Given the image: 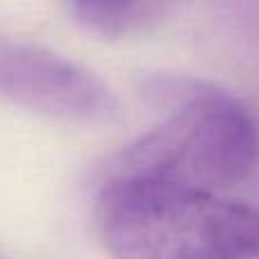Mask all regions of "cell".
<instances>
[{
  "instance_id": "obj_1",
  "label": "cell",
  "mask_w": 259,
  "mask_h": 259,
  "mask_svg": "<svg viewBox=\"0 0 259 259\" xmlns=\"http://www.w3.org/2000/svg\"><path fill=\"white\" fill-rule=\"evenodd\" d=\"M96 225L112 259H259V207L152 178L109 173Z\"/></svg>"
},
{
  "instance_id": "obj_2",
  "label": "cell",
  "mask_w": 259,
  "mask_h": 259,
  "mask_svg": "<svg viewBox=\"0 0 259 259\" xmlns=\"http://www.w3.org/2000/svg\"><path fill=\"white\" fill-rule=\"evenodd\" d=\"M150 96L168 116L125 148L112 173L214 193L250 175L259 159V125L241 100L191 77L155 80Z\"/></svg>"
},
{
  "instance_id": "obj_3",
  "label": "cell",
  "mask_w": 259,
  "mask_h": 259,
  "mask_svg": "<svg viewBox=\"0 0 259 259\" xmlns=\"http://www.w3.org/2000/svg\"><path fill=\"white\" fill-rule=\"evenodd\" d=\"M0 96L77 125H105L121 116L114 91L89 68L46 46L5 36H0Z\"/></svg>"
},
{
  "instance_id": "obj_4",
  "label": "cell",
  "mask_w": 259,
  "mask_h": 259,
  "mask_svg": "<svg viewBox=\"0 0 259 259\" xmlns=\"http://www.w3.org/2000/svg\"><path fill=\"white\" fill-rule=\"evenodd\" d=\"M77 23L103 36H118L132 18L137 0H64Z\"/></svg>"
},
{
  "instance_id": "obj_5",
  "label": "cell",
  "mask_w": 259,
  "mask_h": 259,
  "mask_svg": "<svg viewBox=\"0 0 259 259\" xmlns=\"http://www.w3.org/2000/svg\"><path fill=\"white\" fill-rule=\"evenodd\" d=\"M239 5L243 7V21L252 27L259 39V0H239Z\"/></svg>"
}]
</instances>
